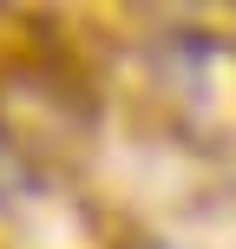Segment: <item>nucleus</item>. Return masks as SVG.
Listing matches in <instances>:
<instances>
[{"label": "nucleus", "instance_id": "obj_1", "mask_svg": "<svg viewBox=\"0 0 236 249\" xmlns=\"http://www.w3.org/2000/svg\"><path fill=\"white\" fill-rule=\"evenodd\" d=\"M99 138V99L92 86L53 53H20L0 66V151L20 177H66L86 164Z\"/></svg>", "mask_w": 236, "mask_h": 249}]
</instances>
